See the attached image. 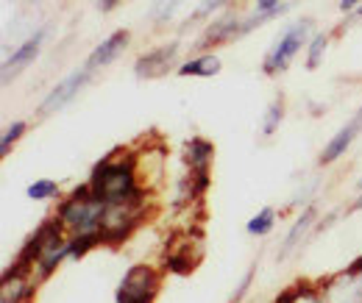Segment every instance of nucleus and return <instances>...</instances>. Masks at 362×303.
<instances>
[{
    "mask_svg": "<svg viewBox=\"0 0 362 303\" xmlns=\"http://www.w3.org/2000/svg\"><path fill=\"white\" fill-rule=\"evenodd\" d=\"M87 184L100 201H106V206L132 203L151 195L136 175V148H117L109 156H103L92 167Z\"/></svg>",
    "mask_w": 362,
    "mask_h": 303,
    "instance_id": "f257e3e1",
    "label": "nucleus"
},
{
    "mask_svg": "<svg viewBox=\"0 0 362 303\" xmlns=\"http://www.w3.org/2000/svg\"><path fill=\"white\" fill-rule=\"evenodd\" d=\"M106 201H100L90 189V184L84 181L81 186H73L70 195H64L56 206L53 215L62 220L64 231L73 234H92V231H103V220H106Z\"/></svg>",
    "mask_w": 362,
    "mask_h": 303,
    "instance_id": "f03ea898",
    "label": "nucleus"
},
{
    "mask_svg": "<svg viewBox=\"0 0 362 303\" xmlns=\"http://www.w3.org/2000/svg\"><path fill=\"white\" fill-rule=\"evenodd\" d=\"M313 34H315V28H313V20H310V17L284 25V31L276 37V42L271 44V50H268V56H265V61H262V73H265V76H281V73L293 64V59H296L301 50H307Z\"/></svg>",
    "mask_w": 362,
    "mask_h": 303,
    "instance_id": "7ed1b4c3",
    "label": "nucleus"
},
{
    "mask_svg": "<svg viewBox=\"0 0 362 303\" xmlns=\"http://www.w3.org/2000/svg\"><path fill=\"white\" fill-rule=\"evenodd\" d=\"M148 201H151V195L106 209V220H103V245L106 248H120L134 237L139 225L148 220V212H151Z\"/></svg>",
    "mask_w": 362,
    "mask_h": 303,
    "instance_id": "20e7f679",
    "label": "nucleus"
},
{
    "mask_svg": "<svg viewBox=\"0 0 362 303\" xmlns=\"http://www.w3.org/2000/svg\"><path fill=\"white\" fill-rule=\"evenodd\" d=\"M162 273L159 267L148 264V261H139L134 267L126 270V275L120 278L117 284V292H115V301L117 303H153L159 290H162Z\"/></svg>",
    "mask_w": 362,
    "mask_h": 303,
    "instance_id": "39448f33",
    "label": "nucleus"
},
{
    "mask_svg": "<svg viewBox=\"0 0 362 303\" xmlns=\"http://www.w3.org/2000/svg\"><path fill=\"white\" fill-rule=\"evenodd\" d=\"M317 284L326 303H362V256Z\"/></svg>",
    "mask_w": 362,
    "mask_h": 303,
    "instance_id": "423d86ee",
    "label": "nucleus"
},
{
    "mask_svg": "<svg viewBox=\"0 0 362 303\" xmlns=\"http://www.w3.org/2000/svg\"><path fill=\"white\" fill-rule=\"evenodd\" d=\"M92 76H95V70H90L87 64L84 67H78V70H73L70 76H64L56 87L47 92L45 97H42V103H40V117H50V114H59L64 106H70L81 92L84 87L92 81Z\"/></svg>",
    "mask_w": 362,
    "mask_h": 303,
    "instance_id": "0eeeda50",
    "label": "nucleus"
},
{
    "mask_svg": "<svg viewBox=\"0 0 362 303\" xmlns=\"http://www.w3.org/2000/svg\"><path fill=\"white\" fill-rule=\"evenodd\" d=\"M179 53H181L179 42H168L145 50L134 61V76L139 81H153V78H162L168 73H176L181 64Z\"/></svg>",
    "mask_w": 362,
    "mask_h": 303,
    "instance_id": "6e6552de",
    "label": "nucleus"
},
{
    "mask_svg": "<svg viewBox=\"0 0 362 303\" xmlns=\"http://www.w3.org/2000/svg\"><path fill=\"white\" fill-rule=\"evenodd\" d=\"M192 248H201V239L192 234V228L176 234L173 242L165 248L162 270L165 273H173V275H189L198 267V261H201V254L198 251L192 254Z\"/></svg>",
    "mask_w": 362,
    "mask_h": 303,
    "instance_id": "1a4fd4ad",
    "label": "nucleus"
},
{
    "mask_svg": "<svg viewBox=\"0 0 362 303\" xmlns=\"http://www.w3.org/2000/svg\"><path fill=\"white\" fill-rule=\"evenodd\" d=\"M47 31H50L47 25H40V28L25 40V42H20L17 47H14V53H8V56L3 59V76H0V78H3V87H6L14 76H20L28 64H34V61H37V56L42 53V44H45Z\"/></svg>",
    "mask_w": 362,
    "mask_h": 303,
    "instance_id": "9d476101",
    "label": "nucleus"
},
{
    "mask_svg": "<svg viewBox=\"0 0 362 303\" xmlns=\"http://www.w3.org/2000/svg\"><path fill=\"white\" fill-rule=\"evenodd\" d=\"M360 133H362V106L349 117V123H343V129L326 142V148H323L320 156H317V165H320V167H329V165H334L337 159H343Z\"/></svg>",
    "mask_w": 362,
    "mask_h": 303,
    "instance_id": "9b49d317",
    "label": "nucleus"
},
{
    "mask_svg": "<svg viewBox=\"0 0 362 303\" xmlns=\"http://www.w3.org/2000/svg\"><path fill=\"white\" fill-rule=\"evenodd\" d=\"M129 42H132V34L126 31V28H120V31H115V34H109L103 42H98L95 47H92V53L87 56V67L90 70H103V67H109L115 59H120V53L129 47Z\"/></svg>",
    "mask_w": 362,
    "mask_h": 303,
    "instance_id": "f8f14e48",
    "label": "nucleus"
},
{
    "mask_svg": "<svg viewBox=\"0 0 362 303\" xmlns=\"http://www.w3.org/2000/svg\"><path fill=\"white\" fill-rule=\"evenodd\" d=\"M315 225H317V206H307L301 215L296 217V222L290 225V231H287V237H284V242L279 245V259H287L296 248H301L313 234H315Z\"/></svg>",
    "mask_w": 362,
    "mask_h": 303,
    "instance_id": "ddd939ff",
    "label": "nucleus"
},
{
    "mask_svg": "<svg viewBox=\"0 0 362 303\" xmlns=\"http://www.w3.org/2000/svg\"><path fill=\"white\" fill-rule=\"evenodd\" d=\"M221 67H223L221 56L204 50V53H198L192 59H184L179 64V70H176V76H181V78H215L221 73Z\"/></svg>",
    "mask_w": 362,
    "mask_h": 303,
    "instance_id": "4468645a",
    "label": "nucleus"
},
{
    "mask_svg": "<svg viewBox=\"0 0 362 303\" xmlns=\"http://www.w3.org/2000/svg\"><path fill=\"white\" fill-rule=\"evenodd\" d=\"M187 170H209L212 159H215V145L206 136H189L184 142V153H181Z\"/></svg>",
    "mask_w": 362,
    "mask_h": 303,
    "instance_id": "2eb2a0df",
    "label": "nucleus"
},
{
    "mask_svg": "<svg viewBox=\"0 0 362 303\" xmlns=\"http://www.w3.org/2000/svg\"><path fill=\"white\" fill-rule=\"evenodd\" d=\"M273 303H326L323 301V292H320V284H310V281H301L290 290H284Z\"/></svg>",
    "mask_w": 362,
    "mask_h": 303,
    "instance_id": "dca6fc26",
    "label": "nucleus"
},
{
    "mask_svg": "<svg viewBox=\"0 0 362 303\" xmlns=\"http://www.w3.org/2000/svg\"><path fill=\"white\" fill-rule=\"evenodd\" d=\"M25 195H28V201L47 203V201L62 198V184H59V181H53V178H37V181H31V184H28Z\"/></svg>",
    "mask_w": 362,
    "mask_h": 303,
    "instance_id": "f3484780",
    "label": "nucleus"
},
{
    "mask_svg": "<svg viewBox=\"0 0 362 303\" xmlns=\"http://www.w3.org/2000/svg\"><path fill=\"white\" fill-rule=\"evenodd\" d=\"M276 220H279V212L273 206H265V209H259L257 215L245 222V231L251 237H268L273 228H276Z\"/></svg>",
    "mask_w": 362,
    "mask_h": 303,
    "instance_id": "a211bd4d",
    "label": "nucleus"
},
{
    "mask_svg": "<svg viewBox=\"0 0 362 303\" xmlns=\"http://www.w3.org/2000/svg\"><path fill=\"white\" fill-rule=\"evenodd\" d=\"M103 245V231H92V234H73L70 237V259H84L90 251Z\"/></svg>",
    "mask_w": 362,
    "mask_h": 303,
    "instance_id": "6ab92c4d",
    "label": "nucleus"
},
{
    "mask_svg": "<svg viewBox=\"0 0 362 303\" xmlns=\"http://www.w3.org/2000/svg\"><path fill=\"white\" fill-rule=\"evenodd\" d=\"M281 120H284V97L281 95H276L271 103H268V109H265V114H262V136H273L276 131L281 129Z\"/></svg>",
    "mask_w": 362,
    "mask_h": 303,
    "instance_id": "aec40b11",
    "label": "nucleus"
},
{
    "mask_svg": "<svg viewBox=\"0 0 362 303\" xmlns=\"http://www.w3.org/2000/svg\"><path fill=\"white\" fill-rule=\"evenodd\" d=\"M329 50V34H313V40L307 44V56H304V67L307 70H317L323 56Z\"/></svg>",
    "mask_w": 362,
    "mask_h": 303,
    "instance_id": "412c9836",
    "label": "nucleus"
},
{
    "mask_svg": "<svg viewBox=\"0 0 362 303\" xmlns=\"http://www.w3.org/2000/svg\"><path fill=\"white\" fill-rule=\"evenodd\" d=\"M25 131H28V123L25 120H14L8 129L3 131V136H0V156L6 159L8 153H11V148L25 136Z\"/></svg>",
    "mask_w": 362,
    "mask_h": 303,
    "instance_id": "4be33fe9",
    "label": "nucleus"
},
{
    "mask_svg": "<svg viewBox=\"0 0 362 303\" xmlns=\"http://www.w3.org/2000/svg\"><path fill=\"white\" fill-rule=\"evenodd\" d=\"M179 6H181V0H156L153 8H151V20L159 23V25H165V23L179 11Z\"/></svg>",
    "mask_w": 362,
    "mask_h": 303,
    "instance_id": "5701e85b",
    "label": "nucleus"
},
{
    "mask_svg": "<svg viewBox=\"0 0 362 303\" xmlns=\"http://www.w3.org/2000/svg\"><path fill=\"white\" fill-rule=\"evenodd\" d=\"M231 3H234V0H201L198 8L192 11V17H189L187 25H192V20H204V17H209V14L221 11V8H226V6H231Z\"/></svg>",
    "mask_w": 362,
    "mask_h": 303,
    "instance_id": "b1692460",
    "label": "nucleus"
},
{
    "mask_svg": "<svg viewBox=\"0 0 362 303\" xmlns=\"http://www.w3.org/2000/svg\"><path fill=\"white\" fill-rule=\"evenodd\" d=\"M251 281H254V267H251V270L245 273V278H243V281H240V287L234 290V298H231V303H234V301H240V298L245 295V290L251 287Z\"/></svg>",
    "mask_w": 362,
    "mask_h": 303,
    "instance_id": "393cba45",
    "label": "nucleus"
},
{
    "mask_svg": "<svg viewBox=\"0 0 362 303\" xmlns=\"http://www.w3.org/2000/svg\"><path fill=\"white\" fill-rule=\"evenodd\" d=\"M284 0H254V11H276Z\"/></svg>",
    "mask_w": 362,
    "mask_h": 303,
    "instance_id": "a878e982",
    "label": "nucleus"
},
{
    "mask_svg": "<svg viewBox=\"0 0 362 303\" xmlns=\"http://www.w3.org/2000/svg\"><path fill=\"white\" fill-rule=\"evenodd\" d=\"M360 6H362V0H340V3H337V8H340L343 14H354Z\"/></svg>",
    "mask_w": 362,
    "mask_h": 303,
    "instance_id": "bb28decb",
    "label": "nucleus"
},
{
    "mask_svg": "<svg viewBox=\"0 0 362 303\" xmlns=\"http://www.w3.org/2000/svg\"><path fill=\"white\" fill-rule=\"evenodd\" d=\"M117 3L120 0H98V8L100 11H112V8H117Z\"/></svg>",
    "mask_w": 362,
    "mask_h": 303,
    "instance_id": "cd10ccee",
    "label": "nucleus"
},
{
    "mask_svg": "<svg viewBox=\"0 0 362 303\" xmlns=\"http://www.w3.org/2000/svg\"><path fill=\"white\" fill-rule=\"evenodd\" d=\"M349 212H362V192L357 195V201H354V203L349 206Z\"/></svg>",
    "mask_w": 362,
    "mask_h": 303,
    "instance_id": "c85d7f7f",
    "label": "nucleus"
},
{
    "mask_svg": "<svg viewBox=\"0 0 362 303\" xmlns=\"http://www.w3.org/2000/svg\"><path fill=\"white\" fill-rule=\"evenodd\" d=\"M349 20H351V23H354V20H362V6L354 11V14H349Z\"/></svg>",
    "mask_w": 362,
    "mask_h": 303,
    "instance_id": "c756f323",
    "label": "nucleus"
},
{
    "mask_svg": "<svg viewBox=\"0 0 362 303\" xmlns=\"http://www.w3.org/2000/svg\"><path fill=\"white\" fill-rule=\"evenodd\" d=\"M17 3H42V0H17Z\"/></svg>",
    "mask_w": 362,
    "mask_h": 303,
    "instance_id": "7c9ffc66",
    "label": "nucleus"
},
{
    "mask_svg": "<svg viewBox=\"0 0 362 303\" xmlns=\"http://www.w3.org/2000/svg\"><path fill=\"white\" fill-rule=\"evenodd\" d=\"M357 189L362 192V175H360V181H357Z\"/></svg>",
    "mask_w": 362,
    "mask_h": 303,
    "instance_id": "2f4dec72",
    "label": "nucleus"
}]
</instances>
